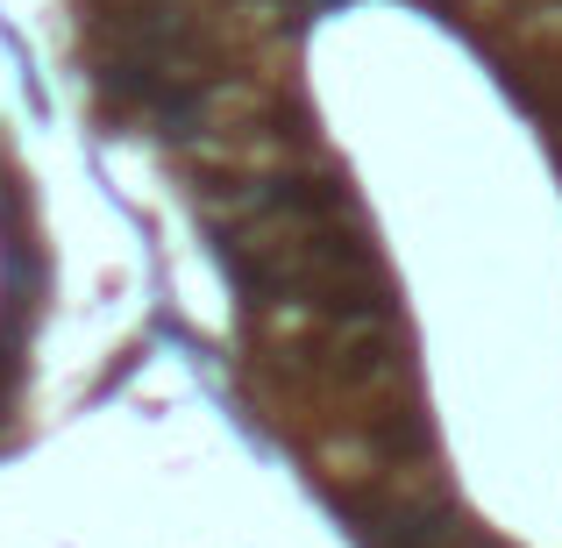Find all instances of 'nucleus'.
Returning a JSON list of instances; mask_svg holds the SVG:
<instances>
[{"mask_svg": "<svg viewBox=\"0 0 562 548\" xmlns=\"http://www.w3.org/2000/svg\"><path fill=\"white\" fill-rule=\"evenodd\" d=\"M371 449L378 456H406V463H413V456H427V421H420V413H406V421H378Z\"/></svg>", "mask_w": 562, "mask_h": 548, "instance_id": "1", "label": "nucleus"}]
</instances>
